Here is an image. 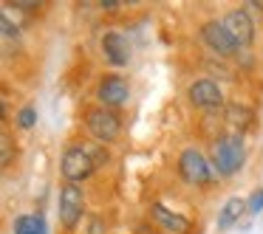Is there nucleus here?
Wrapping results in <instances>:
<instances>
[{"label":"nucleus","mask_w":263,"mask_h":234,"mask_svg":"<svg viewBox=\"0 0 263 234\" xmlns=\"http://www.w3.org/2000/svg\"><path fill=\"white\" fill-rule=\"evenodd\" d=\"M88 153H91L97 169H99V166H108V164H110V153L105 150V144H93V147H88Z\"/></svg>","instance_id":"obj_15"},{"label":"nucleus","mask_w":263,"mask_h":234,"mask_svg":"<svg viewBox=\"0 0 263 234\" xmlns=\"http://www.w3.org/2000/svg\"><path fill=\"white\" fill-rule=\"evenodd\" d=\"M17 127H23V130L37 127V108L34 104H23V108L17 110Z\"/></svg>","instance_id":"obj_14"},{"label":"nucleus","mask_w":263,"mask_h":234,"mask_svg":"<svg viewBox=\"0 0 263 234\" xmlns=\"http://www.w3.org/2000/svg\"><path fill=\"white\" fill-rule=\"evenodd\" d=\"M246 198H229L227 203L221 206V211H218V228L221 231H227V228H232L235 223H240V217L246 215Z\"/></svg>","instance_id":"obj_12"},{"label":"nucleus","mask_w":263,"mask_h":234,"mask_svg":"<svg viewBox=\"0 0 263 234\" xmlns=\"http://www.w3.org/2000/svg\"><path fill=\"white\" fill-rule=\"evenodd\" d=\"M221 23L227 26V31L235 37V42H238L240 48H249L252 42H255V20L249 17L246 9H229Z\"/></svg>","instance_id":"obj_9"},{"label":"nucleus","mask_w":263,"mask_h":234,"mask_svg":"<svg viewBox=\"0 0 263 234\" xmlns=\"http://www.w3.org/2000/svg\"><path fill=\"white\" fill-rule=\"evenodd\" d=\"M153 217H156V223H159V226L170 228V231H176V234H187L190 228H193L190 217L176 215V211H170L167 206H161V203H153Z\"/></svg>","instance_id":"obj_11"},{"label":"nucleus","mask_w":263,"mask_h":234,"mask_svg":"<svg viewBox=\"0 0 263 234\" xmlns=\"http://www.w3.org/2000/svg\"><path fill=\"white\" fill-rule=\"evenodd\" d=\"M57 215H60V223H63L65 231H74L77 223H80L82 215H85V192H82L80 183H63Z\"/></svg>","instance_id":"obj_5"},{"label":"nucleus","mask_w":263,"mask_h":234,"mask_svg":"<svg viewBox=\"0 0 263 234\" xmlns=\"http://www.w3.org/2000/svg\"><path fill=\"white\" fill-rule=\"evenodd\" d=\"M99 6H102V9H108V12H114V9L119 6V0H102Z\"/></svg>","instance_id":"obj_19"},{"label":"nucleus","mask_w":263,"mask_h":234,"mask_svg":"<svg viewBox=\"0 0 263 234\" xmlns=\"http://www.w3.org/2000/svg\"><path fill=\"white\" fill-rule=\"evenodd\" d=\"M12 228L14 234H48V223L43 215H17Z\"/></svg>","instance_id":"obj_13"},{"label":"nucleus","mask_w":263,"mask_h":234,"mask_svg":"<svg viewBox=\"0 0 263 234\" xmlns=\"http://www.w3.org/2000/svg\"><path fill=\"white\" fill-rule=\"evenodd\" d=\"M97 99H99L102 108H110V110L122 108V104H127V99H130V82L119 74L102 76L99 85H97Z\"/></svg>","instance_id":"obj_6"},{"label":"nucleus","mask_w":263,"mask_h":234,"mask_svg":"<svg viewBox=\"0 0 263 234\" xmlns=\"http://www.w3.org/2000/svg\"><path fill=\"white\" fill-rule=\"evenodd\" d=\"M85 127L97 144H114L122 133V119L116 110L99 104V108H91L85 113Z\"/></svg>","instance_id":"obj_3"},{"label":"nucleus","mask_w":263,"mask_h":234,"mask_svg":"<svg viewBox=\"0 0 263 234\" xmlns=\"http://www.w3.org/2000/svg\"><path fill=\"white\" fill-rule=\"evenodd\" d=\"M99 46H102V57L108 59L114 68H125V65L130 62V46H127V40L119 31H105Z\"/></svg>","instance_id":"obj_10"},{"label":"nucleus","mask_w":263,"mask_h":234,"mask_svg":"<svg viewBox=\"0 0 263 234\" xmlns=\"http://www.w3.org/2000/svg\"><path fill=\"white\" fill-rule=\"evenodd\" d=\"M60 172H63L65 183H82L97 172V164H93L88 147L74 144V147H68L63 153V158H60Z\"/></svg>","instance_id":"obj_4"},{"label":"nucleus","mask_w":263,"mask_h":234,"mask_svg":"<svg viewBox=\"0 0 263 234\" xmlns=\"http://www.w3.org/2000/svg\"><path fill=\"white\" fill-rule=\"evenodd\" d=\"M201 40H204L215 54H221V57H232V54L240 48L221 20H206V23L201 26Z\"/></svg>","instance_id":"obj_8"},{"label":"nucleus","mask_w":263,"mask_h":234,"mask_svg":"<svg viewBox=\"0 0 263 234\" xmlns=\"http://www.w3.org/2000/svg\"><path fill=\"white\" fill-rule=\"evenodd\" d=\"M246 158V144L240 133H227L212 144V166L218 169V175L229 178L243 166Z\"/></svg>","instance_id":"obj_1"},{"label":"nucleus","mask_w":263,"mask_h":234,"mask_svg":"<svg viewBox=\"0 0 263 234\" xmlns=\"http://www.w3.org/2000/svg\"><path fill=\"white\" fill-rule=\"evenodd\" d=\"M0 23H3V37H6V40H12V37H17V34H20L17 26H14L12 20H9V14H6V12L0 14Z\"/></svg>","instance_id":"obj_17"},{"label":"nucleus","mask_w":263,"mask_h":234,"mask_svg":"<svg viewBox=\"0 0 263 234\" xmlns=\"http://www.w3.org/2000/svg\"><path fill=\"white\" fill-rule=\"evenodd\" d=\"M12 164V141H9V136L3 133V166Z\"/></svg>","instance_id":"obj_18"},{"label":"nucleus","mask_w":263,"mask_h":234,"mask_svg":"<svg viewBox=\"0 0 263 234\" xmlns=\"http://www.w3.org/2000/svg\"><path fill=\"white\" fill-rule=\"evenodd\" d=\"M178 175L187 186H210L212 181V161L198 147H184L178 153Z\"/></svg>","instance_id":"obj_2"},{"label":"nucleus","mask_w":263,"mask_h":234,"mask_svg":"<svg viewBox=\"0 0 263 234\" xmlns=\"http://www.w3.org/2000/svg\"><path fill=\"white\" fill-rule=\"evenodd\" d=\"M187 96H190V102H193V108H198V110H221L223 108V91H221V85L212 82V79L190 82Z\"/></svg>","instance_id":"obj_7"},{"label":"nucleus","mask_w":263,"mask_h":234,"mask_svg":"<svg viewBox=\"0 0 263 234\" xmlns=\"http://www.w3.org/2000/svg\"><path fill=\"white\" fill-rule=\"evenodd\" d=\"M246 209H249V215H260L263 211V186L252 189V195L246 198Z\"/></svg>","instance_id":"obj_16"}]
</instances>
